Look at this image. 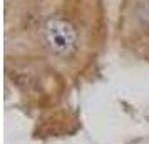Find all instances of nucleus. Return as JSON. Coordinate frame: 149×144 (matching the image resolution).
I'll list each match as a JSON object with an SVG mask.
<instances>
[{
	"label": "nucleus",
	"instance_id": "obj_1",
	"mask_svg": "<svg viewBox=\"0 0 149 144\" xmlns=\"http://www.w3.org/2000/svg\"><path fill=\"white\" fill-rule=\"evenodd\" d=\"M44 37L49 49L54 54L62 57L72 54L75 47V39H77L72 24H69L64 19H49L44 27Z\"/></svg>",
	"mask_w": 149,
	"mask_h": 144
}]
</instances>
